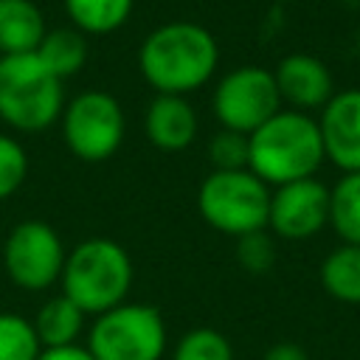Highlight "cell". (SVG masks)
Segmentation results:
<instances>
[{
    "instance_id": "1",
    "label": "cell",
    "mask_w": 360,
    "mask_h": 360,
    "mask_svg": "<svg viewBox=\"0 0 360 360\" xmlns=\"http://www.w3.org/2000/svg\"><path fill=\"white\" fill-rule=\"evenodd\" d=\"M138 68L155 93L188 96L214 79L219 68V45L205 25L172 20L143 37Z\"/></svg>"
},
{
    "instance_id": "2",
    "label": "cell",
    "mask_w": 360,
    "mask_h": 360,
    "mask_svg": "<svg viewBox=\"0 0 360 360\" xmlns=\"http://www.w3.org/2000/svg\"><path fill=\"white\" fill-rule=\"evenodd\" d=\"M248 169L270 188L318 177V169L326 163L318 118L287 107L253 129L248 135Z\"/></svg>"
},
{
    "instance_id": "3",
    "label": "cell",
    "mask_w": 360,
    "mask_h": 360,
    "mask_svg": "<svg viewBox=\"0 0 360 360\" xmlns=\"http://www.w3.org/2000/svg\"><path fill=\"white\" fill-rule=\"evenodd\" d=\"M132 278L135 267L124 245L110 236H90L68 250L59 284L62 295L96 318L127 301Z\"/></svg>"
},
{
    "instance_id": "4",
    "label": "cell",
    "mask_w": 360,
    "mask_h": 360,
    "mask_svg": "<svg viewBox=\"0 0 360 360\" xmlns=\"http://www.w3.org/2000/svg\"><path fill=\"white\" fill-rule=\"evenodd\" d=\"M65 110V82L56 79L37 53L0 56V121L14 132H42L59 124Z\"/></svg>"
},
{
    "instance_id": "5",
    "label": "cell",
    "mask_w": 360,
    "mask_h": 360,
    "mask_svg": "<svg viewBox=\"0 0 360 360\" xmlns=\"http://www.w3.org/2000/svg\"><path fill=\"white\" fill-rule=\"evenodd\" d=\"M197 211L214 231L225 236H245L267 228L270 186L250 169L208 172L197 188Z\"/></svg>"
},
{
    "instance_id": "6",
    "label": "cell",
    "mask_w": 360,
    "mask_h": 360,
    "mask_svg": "<svg viewBox=\"0 0 360 360\" xmlns=\"http://www.w3.org/2000/svg\"><path fill=\"white\" fill-rule=\"evenodd\" d=\"M169 335L158 307L124 301L93 318L87 349L96 360H160Z\"/></svg>"
},
{
    "instance_id": "7",
    "label": "cell",
    "mask_w": 360,
    "mask_h": 360,
    "mask_svg": "<svg viewBox=\"0 0 360 360\" xmlns=\"http://www.w3.org/2000/svg\"><path fill=\"white\" fill-rule=\"evenodd\" d=\"M62 138L68 149L84 163L110 160L127 135V115L121 101L107 90H82L65 101Z\"/></svg>"
},
{
    "instance_id": "8",
    "label": "cell",
    "mask_w": 360,
    "mask_h": 360,
    "mask_svg": "<svg viewBox=\"0 0 360 360\" xmlns=\"http://www.w3.org/2000/svg\"><path fill=\"white\" fill-rule=\"evenodd\" d=\"M281 96L273 70L262 65H242L217 79L211 110L222 129L250 135L281 110Z\"/></svg>"
},
{
    "instance_id": "9",
    "label": "cell",
    "mask_w": 360,
    "mask_h": 360,
    "mask_svg": "<svg viewBox=\"0 0 360 360\" xmlns=\"http://www.w3.org/2000/svg\"><path fill=\"white\" fill-rule=\"evenodd\" d=\"M65 242L59 231L42 219L17 222L3 242V267L14 287L42 292L59 284L65 270Z\"/></svg>"
},
{
    "instance_id": "10",
    "label": "cell",
    "mask_w": 360,
    "mask_h": 360,
    "mask_svg": "<svg viewBox=\"0 0 360 360\" xmlns=\"http://www.w3.org/2000/svg\"><path fill=\"white\" fill-rule=\"evenodd\" d=\"M329 225V186L318 177L270 188L267 231L284 242H307Z\"/></svg>"
},
{
    "instance_id": "11",
    "label": "cell",
    "mask_w": 360,
    "mask_h": 360,
    "mask_svg": "<svg viewBox=\"0 0 360 360\" xmlns=\"http://www.w3.org/2000/svg\"><path fill=\"white\" fill-rule=\"evenodd\" d=\"M323 155L340 174L360 172V87L335 90L318 115Z\"/></svg>"
},
{
    "instance_id": "12",
    "label": "cell",
    "mask_w": 360,
    "mask_h": 360,
    "mask_svg": "<svg viewBox=\"0 0 360 360\" xmlns=\"http://www.w3.org/2000/svg\"><path fill=\"white\" fill-rule=\"evenodd\" d=\"M276 87L281 96V104L287 110H298V112H321L326 107V101L335 96V79L332 70L326 68L323 59L312 56V53H287L276 70Z\"/></svg>"
},
{
    "instance_id": "13",
    "label": "cell",
    "mask_w": 360,
    "mask_h": 360,
    "mask_svg": "<svg viewBox=\"0 0 360 360\" xmlns=\"http://www.w3.org/2000/svg\"><path fill=\"white\" fill-rule=\"evenodd\" d=\"M143 132L158 152L174 155V152H186L197 141L200 118L186 96L155 93V98L146 104L143 112Z\"/></svg>"
},
{
    "instance_id": "14",
    "label": "cell",
    "mask_w": 360,
    "mask_h": 360,
    "mask_svg": "<svg viewBox=\"0 0 360 360\" xmlns=\"http://www.w3.org/2000/svg\"><path fill=\"white\" fill-rule=\"evenodd\" d=\"M48 25L34 0H0V56L34 53Z\"/></svg>"
},
{
    "instance_id": "15",
    "label": "cell",
    "mask_w": 360,
    "mask_h": 360,
    "mask_svg": "<svg viewBox=\"0 0 360 360\" xmlns=\"http://www.w3.org/2000/svg\"><path fill=\"white\" fill-rule=\"evenodd\" d=\"M84 321L87 312L79 304H73L68 295H53L37 309L34 329L42 349H59V346H73L79 340Z\"/></svg>"
},
{
    "instance_id": "16",
    "label": "cell",
    "mask_w": 360,
    "mask_h": 360,
    "mask_svg": "<svg viewBox=\"0 0 360 360\" xmlns=\"http://www.w3.org/2000/svg\"><path fill=\"white\" fill-rule=\"evenodd\" d=\"M34 53L42 59V65L56 79L65 82L68 76H76L84 68V62H87V37L82 31H76L73 25L48 28Z\"/></svg>"
},
{
    "instance_id": "17",
    "label": "cell",
    "mask_w": 360,
    "mask_h": 360,
    "mask_svg": "<svg viewBox=\"0 0 360 360\" xmlns=\"http://www.w3.org/2000/svg\"><path fill=\"white\" fill-rule=\"evenodd\" d=\"M321 287L343 304H360V245H338L321 262Z\"/></svg>"
},
{
    "instance_id": "18",
    "label": "cell",
    "mask_w": 360,
    "mask_h": 360,
    "mask_svg": "<svg viewBox=\"0 0 360 360\" xmlns=\"http://www.w3.org/2000/svg\"><path fill=\"white\" fill-rule=\"evenodd\" d=\"M62 3L70 17V25L84 37L87 34L101 37L118 31L135 8V0H62Z\"/></svg>"
},
{
    "instance_id": "19",
    "label": "cell",
    "mask_w": 360,
    "mask_h": 360,
    "mask_svg": "<svg viewBox=\"0 0 360 360\" xmlns=\"http://www.w3.org/2000/svg\"><path fill=\"white\" fill-rule=\"evenodd\" d=\"M329 225L343 245H360V172L340 174L329 188Z\"/></svg>"
},
{
    "instance_id": "20",
    "label": "cell",
    "mask_w": 360,
    "mask_h": 360,
    "mask_svg": "<svg viewBox=\"0 0 360 360\" xmlns=\"http://www.w3.org/2000/svg\"><path fill=\"white\" fill-rule=\"evenodd\" d=\"M42 343L34 321L17 312H0V360H39Z\"/></svg>"
},
{
    "instance_id": "21",
    "label": "cell",
    "mask_w": 360,
    "mask_h": 360,
    "mask_svg": "<svg viewBox=\"0 0 360 360\" xmlns=\"http://www.w3.org/2000/svg\"><path fill=\"white\" fill-rule=\"evenodd\" d=\"M172 360H233V346L219 329L194 326L174 343Z\"/></svg>"
},
{
    "instance_id": "22",
    "label": "cell",
    "mask_w": 360,
    "mask_h": 360,
    "mask_svg": "<svg viewBox=\"0 0 360 360\" xmlns=\"http://www.w3.org/2000/svg\"><path fill=\"white\" fill-rule=\"evenodd\" d=\"M25 177H28V152L14 135L0 132V200L17 194Z\"/></svg>"
},
{
    "instance_id": "23",
    "label": "cell",
    "mask_w": 360,
    "mask_h": 360,
    "mask_svg": "<svg viewBox=\"0 0 360 360\" xmlns=\"http://www.w3.org/2000/svg\"><path fill=\"white\" fill-rule=\"evenodd\" d=\"M248 158H250V146H248V135H242V132L219 127V132L208 141V160H211L214 172L248 169Z\"/></svg>"
},
{
    "instance_id": "24",
    "label": "cell",
    "mask_w": 360,
    "mask_h": 360,
    "mask_svg": "<svg viewBox=\"0 0 360 360\" xmlns=\"http://www.w3.org/2000/svg\"><path fill=\"white\" fill-rule=\"evenodd\" d=\"M236 262L242 270L248 273H267L276 264V239L273 233L264 231H253L236 239Z\"/></svg>"
},
{
    "instance_id": "25",
    "label": "cell",
    "mask_w": 360,
    "mask_h": 360,
    "mask_svg": "<svg viewBox=\"0 0 360 360\" xmlns=\"http://www.w3.org/2000/svg\"><path fill=\"white\" fill-rule=\"evenodd\" d=\"M262 360H309V357H307V352H304L298 343L281 340V343H273V346L262 354Z\"/></svg>"
},
{
    "instance_id": "26",
    "label": "cell",
    "mask_w": 360,
    "mask_h": 360,
    "mask_svg": "<svg viewBox=\"0 0 360 360\" xmlns=\"http://www.w3.org/2000/svg\"><path fill=\"white\" fill-rule=\"evenodd\" d=\"M39 360H96V357L90 354L87 346L73 343V346H59V349H42Z\"/></svg>"
}]
</instances>
